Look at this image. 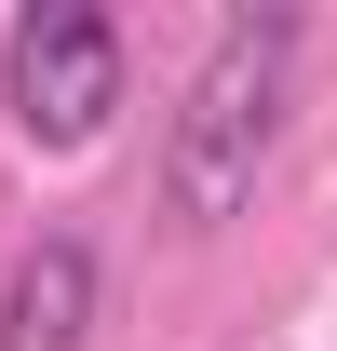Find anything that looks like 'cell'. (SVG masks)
<instances>
[{"label":"cell","instance_id":"6da1fadb","mask_svg":"<svg viewBox=\"0 0 337 351\" xmlns=\"http://www.w3.org/2000/svg\"><path fill=\"white\" fill-rule=\"evenodd\" d=\"M297 54H310L297 14H216L203 68L175 82V122H162V217L175 230H229L256 203V162H270V135H284Z\"/></svg>","mask_w":337,"mask_h":351},{"label":"cell","instance_id":"7a4b0ae2","mask_svg":"<svg viewBox=\"0 0 337 351\" xmlns=\"http://www.w3.org/2000/svg\"><path fill=\"white\" fill-rule=\"evenodd\" d=\"M122 14H95V0H27L14 27H0V108L27 149H95V135L122 122Z\"/></svg>","mask_w":337,"mask_h":351},{"label":"cell","instance_id":"3957f363","mask_svg":"<svg viewBox=\"0 0 337 351\" xmlns=\"http://www.w3.org/2000/svg\"><path fill=\"white\" fill-rule=\"evenodd\" d=\"M95 324H108V270H95L82 230L14 243V270H0V351H95Z\"/></svg>","mask_w":337,"mask_h":351}]
</instances>
